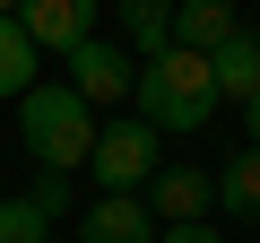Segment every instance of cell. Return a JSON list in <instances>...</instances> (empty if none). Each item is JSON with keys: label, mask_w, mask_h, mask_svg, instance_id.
<instances>
[{"label": "cell", "mask_w": 260, "mask_h": 243, "mask_svg": "<svg viewBox=\"0 0 260 243\" xmlns=\"http://www.w3.org/2000/svg\"><path fill=\"white\" fill-rule=\"evenodd\" d=\"M139 122L165 139V131H200V122L225 104L217 96V70H208V52H191V44H165L156 61H139Z\"/></svg>", "instance_id": "cell-1"}, {"label": "cell", "mask_w": 260, "mask_h": 243, "mask_svg": "<svg viewBox=\"0 0 260 243\" xmlns=\"http://www.w3.org/2000/svg\"><path fill=\"white\" fill-rule=\"evenodd\" d=\"M95 131H104V122H95V104H78L61 78L18 96V139H26V157H35L44 174H87Z\"/></svg>", "instance_id": "cell-2"}, {"label": "cell", "mask_w": 260, "mask_h": 243, "mask_svg": "<svg viewBox=\"0 0 260 243\" xmlns=\"http://www.w3.org/2000/svg\"><path fill=\"white\" fill-rule=\"evenodd\" d=\"M87 174H95L113 200H148V183L165 174V148H156V131H148L139 113H121V122H104V131H95Z\"/></svg>", "instance_id": "cell-3"}, {"label": "cell", "mask_w": 260, "mask_h": 243, "mask_svg": "<svg viewBox=\"0 0 260 243\" xmlns=\"http://www.w3.org/2000/svg\"><path fill=\"white\" fill-rule=\"evenodd\" d=\"M78 104H130V87H139V61H130L121 44H104V35H87L78 52H70V78H61Z\"/></svg>", "instance_id": "cell-4"}, {"label": "cell", "mask_w": 260, "mask_h": 243, "mask_svg": "<svg viewBox=\"0 0 260 243\" xmlns=\"http://www.w3.org/2000/svg\"><path fill=\"white\" fill-rule=\"evenodd\" d=\"M95 9H104V0H18V26H26V44L35 52H78L87 35H95Z\"/></svg>", "instance_id": "cell-5"}, {"label": "cell", "mask_w": 260, "mask_h": 243, "mask_svg": "<svg viewBox=\"0 0 260 243\" xmlns=\"http://www.w3.org/2000/svg\"><path fill=\"white\" fill-rule=\"evenodd\" d=\"M208 200H217V174L208 165H165L148 183V217L156 226H208Z\"/></svg>", "instance_id": "cell-6"}, {"label": "cell", "mask_w": 260, "mask_h": 243, "mask_svg": "<svg viewBox=\"0 0 260 243\" xmlns=\"http://www.w3.org/2000/svg\"><path fill=\"white\" fill-rule=\"evenodd\" d=\"M156 234H165V226L148 217V200H113V191L78 217V243H156Z\"/></svg>", "instance_id": "cell-7"}, {"label": "cell", "mask_w": 260, "mask_h": 243, "mask_svg": "<svg viewBox=\"0 0 260 243\" xmlns=\"http://www.w3.org/2000/svg\"><path fill=\"white\" fill-rule=\"evenodd\" d=\"M225 35H243L234 0H174V44H191V52H217Z\"/></svg>", "instance_id": "cell-8"}, {"label": "cell", "mask_w": 260, "mask_h": 243, "mask_svg": "<svg viewBox=\"0 0 260 243\" xmlns=\"http://www.w3.org/2000/svg\"><path fill=\"white\" fill-rule=\"evenodd\" d=\"M208 70H217V96H225V104H251V96H260V35H225V44L208 52Z\"/></svg>", "instance_id": "cell-9"}, {"label": "cell", "mask_w": 260, "mask_h": 243, "mask_svg": "<svg viewBox=\"0 0 260 243\" xmlns=\"http://www.w3.org/2000/svg\"><path fill=\"white\" fill-rule=\"evenodd\" d=\"M113 18H121V35L139 44L148 61H156V52L174 44V0H113Z\"/></svg>", "instance_id": "cell-10"}, {"label": "cell", "mask_w": 260, "mask_h": 243, "mask_svg": "<svg viewBox=\"0 0 260 243\" xmlns=\"http://www.w3.org/2000/svg\"><path fill=\"white\" fill-rule=\"evenodd\" d=\"M217 208L260 217V148H243V157H225V165H217Z\"/></svg>", "instance_id": "cell-11"}, {"label": "cell", "mask_w": 260, "mask_h": 243, "mask_svg": "<svg viewBox=\"0 0 260 243\" xmlns=\"http://www.w3.org/2000/svg\"><path fill=\"white\" fill-rule=\"evenodd\" d=\"M35 61H44V52L26 44V26L0 18V96H26V87H35Z\"/></svg>", "instance_id": "cell-12"}, {"label": "cell", "mask_w": 260, "mask_h": 243, "mask_svg": "<svg viewBox=\"0 0 260 243\" xmlns=\"http://www.w3.org/2000/svg\"><path fill=\"white\" fill-rule=\"evenodd\" d=\"M44 234H52V217L35 200H0V243H44Z\"/></svg>", "instance_id": "cell-13"}, {"label": "cell", "mask_w": 260, "mask_h": 243, "mask_svg": "<svg viewBox=\"0 0 260 243\" xmlns=\"http://www.w3.org/2000/svg\"><path fill=\"white\" fill-rule=\"evenodd\" d=\"M26 200H35L44 217H61V208H70V174H35V191H26Z\"/></svg>", "instance_id": "cell-14"}, {"label": "cell", "mask_w": 260, "mask_h": 243, "mask_svg": "<svg viewBox=\"0 0 260 243\" xmlns=\"http://www.w3.org/2000/svg\"><path fill=\"white\" fill-rule=\"evenodd\" d=\"M156 243H225V234H217V226H165Z\"/></svg>", "instance_id": "cell-15"}, {"label": "cell", "mask_w": 260, "mask_h": 243, "mask_svg": "<svg viewBox=\"0 0 260 243\" xmlns=\"http://www.w3.org/2000/svg\"><path fill=\"white\" fill-rule=\"evenodd\" d=\"M243 131H251V148H260V96H251V104H243Z\"/></svg>", "instance_id": "cell-16"}, {"label": "cell", "mask_w": 260, "mask_h": 243, "mask_svg": "<svg viewBox=\"0 0 260 243\" xmlns=\"http://www.w3.org/2000/svg\"><path fill=\"white\" fill-rule=\"evenodd\" d=\"M0 18H18V0H0Z\"/></svg>", "instance_id": "cell-17"}]
</instances>
